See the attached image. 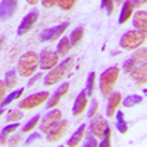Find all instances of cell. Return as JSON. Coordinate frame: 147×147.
<instances>
[{"label": "cell", "instance_id": "6da1fadb", "mask_svg": "<svg viewBox=\"0 0 147 147\" xmlns=\"http://www.w3.org/2000/svg\"><path fill=\"white\" fill-rule=\"evenodd\" d=\"M74 66V57H66L65 60H62L60 63H57L55 68H52L49 71V74L44 77V85L46 87H50V85H55L57 82L62 81L68 74L71 72Z\"/></svg>", "mask_w": 147, "mask_h": 147}, {"label": "cell", "instance_id": "7a4b0ae2", "mask_svg": "<svg viewBox=\"0 0 147 147\" xmlns=\"http://www.w3.org/2000/svg\"><path fill=\"white\" fill-rule=\"evenodd\" d=\"M37 66H38V55L35 52H27L18 60L16 74H19L21 77H31L37 71Z\"/></svg>", "mask_w": 147, "mask_h": 147}, {"label": "cell", "instance_id": "3957f363", "mask_svg": "<svg viewBox=\"0 0 147 147\" xmlns=\"http://www.w3.org/2000/svg\"><path fill=\"white\" fill-rule=\"evenodd\" d=\"M119 71L121 69L118 66H110V68H107L106 71L102 72L99 87H100V91L105 97H107L113 91V85L116 84V81L119 78Z\"/></svg>", "mask_w": 147, "mask_h": 147}, {"label": "cell", "instance_id": "277c9868", "mask_svg": "<svg viewBox=\"0 0 147 147\" xmlns=\"http://www.w3.org/2000/svg\"><path fill=\"white\" fill-rule=\"evenodd\" d=\"M144 43H146V32L131 30V31H127L121 37L119 46L124 50H136V49H140Z\"/></svg>", "mask_w": 147, "mask_h": 147}, {"label": "cell", "instance_id": "5b68a950", "mask_svg": "<svg viewBox=\"0 0 147 147\" xmlns=\"http://www.w3.org/2000/svg\"><path fill=\"white\" fill-rule=\"evenodd\" d=\"M50 97L47 91H40V93H35V94H31L28 96L27 99H24L22 102H19V109L22 110H30V109H34V107H38L41 106L44 102H47V99Z\"/></svg>", "mask_w": 147, "mask_h": 147}, {"label": "cell", "instance_id": "8992f818", "mask_svg": "<svg viewBox=\"0 0 147 147\" xmlns=\"http://www.w3.org/2000/svg\"><path fill=\"white\" fill-rule=\"evenodd\" d=\"M59 63V55L50 49H44L38 55V66L41 71H50Z\"/></svg>", "mask_w": 147, "mask_h": 147}, {"label": "cell", "instance_id": "52a82bcc", "mask_svg": "<svg viewBox=\"0 0 147 147\" xmlns=\"http://www.w3.org/2000/svg\"><path fill=\"white\" fill-rule=\"evenodd\" d=\"M68 27H69L68 22H62V24H59V25H55L52 28H47V30H44L40 34V40L43 43H46V41H55L56 38H59L60 35H63V32L68 30Z\"/></svg>", "mask_w": 147, "mask_h": 147}, {"label": "cell", "instance_id": "ba28073f", "mask_svg": "<svg viewBox=\"0 0 147 147\" xmlns=\"http://www.w3.org/2000/svg\"><path fill=\"white\" fill-rule=\"evenodd\" d=\"M59 121H62V112H60L59 109H52L50 112L46 115V118H43L41 124H40L41 134H47Z\"/></svg>", "mask_w": 147, "mask_h": 147}, {"label": "cell", "instance_id": "9c48e42d", "mask_svg": "<svg viewBox=\"0 0 147 147\" xmlns=\"http://www.w3.org/2000/svg\"><path fill=\"white\" fill-rule=\"evenodd\" d=\"M38 16H40V13H38V10H37V9H34V10L28 12V13H27L25 16H24V19L21 21L16 34H18V35H24V34H27V32L34 27V24H35L37 21H38Z\"/></svg>", "mask_w": 147, "mask_h": 147}, {"label": "cell", "instance_id": "30bf717a", "mask_svg": "<svg viewBox=\"0 0 147 147\" xmlns=\"http://www.w3.org/2000/svg\"><path fill=\"white\" fill-rule=\"evenodd\" d=\"M146 56H147V50H146V49H140V50H137L136 53L131 56V59L125 60L122 68H124V71L127 74H129L132 69H136L138 65H141V63L146 62Z\"/></svg>", "mask_w": 147, "mask_h": 147}, {"label": "cell", "instance_id": "8fae6325", "mask_svg": "<svg viewBox=\"0 0 147 147\" xmlns=\"http://www.w3.org/2000/svg\"><path fill=\"white\" fill-rule=\"evenodd\" d=\"M68 127H69V122L68 121H59L57 124L46 134V136H47V141H50V143L59 141L60 138L63 137V134L66 132Z\"/></svg>", "mask_w": 147, "mask_h": 147}, {"label": "cell", "instance_id": "7c38bea8", "mask_svg": "<svg viewBox=\"0 0 147 147\" xmlns=\"http://www.w3.org/2000/svg\"><path fill=\"white\" fill-rule=\"evenodd\" d=\"M18 0H2L0 2V21H7L15 15Z\"/></svg>", "mask_w": 147, "mask_h": 147}, {"label": "cell", "instance_id": "4fadbf2b", "mask_svg": "<svg viewBox=\"0 0 147 147\" xmlns=\"http://www.w3.org/2000/svg\"><path fill=\"white\" fill-rule=\"evenodd\" d=\"M68 90H69V82H63L62 85H59L56 88V91L47 99V109H53L56 106H59L60 100H62V97L65 94H68Z\"/></svg>", "mask_w": 147, "mask_h": 147}, {"label": "cell", "instance_id": "5bb4252c", "mask_svg": "<svg viewBox=\"0 0 147 147\" xmlns=\"http://www.w3.org/2000/svg\"><path fill=\"white\" fill-rule=\"evenodd\" d=\"M107 125H109L107 121H106L103 116H94V118H91L90 134H93L94 137L102 138V137H103V132H105V128H106Z\"/></svg>", "mask_w": 147, "mask_h": 147}, {"label": "cell", "instance_id": "9a60e30c", "mask_svg": "<svg viewBox=\"0 0 147 147\" xmlns=\"http://www.w3.org/2000/svg\"><path fill=\"white\" fill-rule=\"evenodd\" d=\"M87 93H85L84 90L77 96V99H75V102H74V106H72V113L75 115V116H78V115H81L85 109H87V103H88V99H87Z\"/></svg>", "mask_w": 147, "mask_h": 147}, {"label": "cell", "instance_id": "2e32d148", "mask_svg": "<svg viewBox=\"0 0 147 147\" xmlns=\"http://www.w3.org/2000/svg\"><path fill=\"white\" fill-rule=\"evenodd\" d=\"M109 102H107V109H106V115L110 118V116H113L115 115V112L118 110V106L121 105V100H122V96H121V93L119 91H116V93H110L109 96Z\"/></svg>", "mask_w": 147, "mask_h": 147}, {"label": "cell", "instance_id": "e0dca14e", "mask_svg": "<svg viewBox=\"0 0 147 147\" xmlns=\"http://www.w3.org/2000/svg\"><path fill=\"white\" fill-rule=\"evenodd\" d=\"M129 75L138 85H144L146 81H147V65H146V62L138 65L136 69H132L129 72Z\"/></svg>", "mask_w": 147, "mask_h": 147}, {"label": "cell", "instance_id": "ac0fdd59", "mask_svg": "<svg viewBox=\"0 0 147 147\" xmlns=\"http://www.w3.org/2000/svg\"><path fill=\"white\" fill-rule=\"evenodd\" d=\"M132 24H134V27H136L137 31L146 32V30H147V13H146V10L136 12L134 19H132Z\"/></svg>", "mask_w": 147, "mask_h": 147}, {"label": "cell", "instance_id": "d6986e66", "mask_svg": "<svg viewBox=\"0 0 147 147\" xmlns=\"http://www.w3.org/2000/svg\"><path fill=\"white\" fill-rule=\"evenodd\" d=\"M134 13V6L131 3V0H125L124 3H122V9H121V13H119V24L121 25H124L125 22L129 21V18L132 16Z\"/></svg>", "mask_w": 147, "mask_h": 147}, {"label": "cell", "instance_id": "ffe728a7", "mask_svg": "<svg viewBox=\"0 0 147 147\" xmlns=\"http://www.w3.org/2000/svg\"><path fill=\"white\" fill-rule=\"evenodd\" d=\"M85 129H87V125H85V124L80 125V127H78V129H77L75 132H74L72 136H71V138L68 140L66 146H68V147H75V146H78V144L82 141V136H84Z\"/></svg>", "mask_w": 147, "mask_h": 147}, {"label": "cell", "instance_id": "44dd1931", "mask_svg": "<svg viewBox=\"0 0 147 147\" xmlns=\"http://www.w3.org/2000/svg\"><path fill=\"white\" fill-rule=\"evenodd\" d=\"M18 128H19L18 122H10V124H7V125L2 129V132H0V144H5V143H6V137L10 136V134H13Z\"/></svg>", "mask_w": 147, "mask_h": 147}, {"label": "cell", "instance_id": "7402d4cb", "mask_svg": "<svg viewBox=\"0 0 147 147\" xmlns=\"http://www.w3.org/2000/svg\"><path fill=\"white\" fill-rule=\"evenodd\" d=\"M24 87H21V88H18V90H15V91H12L10 94H7L5 99L2 100V103H0V107H5V106H7V105H10L13 100H16V99H19V97L24 94Z\"/></svg>", "mask_w": 147, "mask_h": 147}, {"label": "cell", "instance_id": "603a6c76", "mask_svg": "<svg viewBox=\"0 0 147 147\" xmlns=\"http://www.w3.org/2000/svg\"><path fill=\"white\" fill-rule=\"evenodd\" d=\"M71 47H72V46H71L69 38H68V37H63V38L59 41L57 47H56V53H57L59 56H65V55H68V53H69Z\"/></svg>", "mask_w": 147, "mask_h": 147}, {"label": "cell", "instance_id": "cb8c5ba5", "mask_svg": "<svg viewBox=\"0 0 147 147\" xmlns=\"http://www.w3.org/2000/svg\"><path fill=\"white\" fill-rule=\"evenodd\" d=\"M122 102V106H125V107H134V106H137L143 102V97L138 96V94H129L128 97H125L124 100H121Z\"/></svg>", "mask_w": 147, "mask_h": 147}, {"label": "cell", "instance_id": "d4e9b609", "mask_svg": "<svg viewBox=\"0 0 147 147\" xmlns=\"http://www.w3.org/2000/svg\"><path fill=\"white\" fill-rule=\"evenodd\" d=\"M116 113V128L121 134H125L128 131V124L125 121V116H124V112H121V110H118Z\"/></svg>", "mask_w": 147, "mask_h": 147}, {"label": "cell", "instance_id": "484cf974", "mask_svg": "<svg viewBox=\"0 0 147 147\" xmlns=\"http://www.w3.org/2000/svg\"><path fill=\"white\" fill-rule=\"evenodd\" d=\"M84 27H78V28H75L72 32H71V38H69V41H71V46H77L81 40H82V37H84Z\"/></svg>", "mask_w": 147, "mask_h": 147}, {"label": "cell", "instance_id": "4316f807", "mask_svg": "<svg viewBox=\"0 0 147 147\" xmlns=\"http://www.w3.org/2000/svg\"><path fill=\"white\" fill-rule=\"evenodd\" d=\"M24 118V113L21 112V109H12L6 113V122L10 124V122H18Z\"/></svg>", "mask_w": 147, "mask_h": 147}, {"label": "cell", "instance_id": "83f0119b", "mask_svg": "<svg viewBox=\"0 0 147 147\" xmlns=\"http://www.w3.org/2000/svg\"><path fill=\"white\" fill-rule=\"evenodd\" d=\"M94 84H96V72H90L87 77V85H85V93L87 96H94Z\"/></svg>", "mask_w": 147, "mask_h": 147}, {"label": "cell", "instance_id": "f1b7e54d", "mask_svg": "<svg viewBox=\"0 0 147 147\" xmlns=\"http://www.w3.org/2000/svg\"><path fill=\"white\" fill-rule=\"evenodd\" d=\"M3 81H5V84H6V88H12V87H13V85L16 84V69L7 71Z\"/></svg>", "mask_w": 147, "mask_h": 147}, {"label": "cell", "instance_id": "f546056e", "mask_svg": "<svg viewBox=\"0 0 147 147\" xmlns=\"http://www.w3.org/2000/svg\"><path fill=\"white\" fill-rule=\"evenodd\" d=\"M40 118H41L40 115H35V116H32V118L27 122V124L22 127V132H31L32 129H35L37 124L40 122Z\"/></svg>", "mask_w": 147, "mask_h": 147}, {"label": "cell", "instance_id": "4dcf8cb0", "mask_svg": "<svg viewBox=\"0 0 147 147\" xmlns=\"http://www.w3.org/2000/svg\"><path fill=\"white\" fill-rule=\"evenodd\" d=\"M77 2L78 0H57V6L62 10H71L77 5Z\"/></svg>", "mask_w": 147, "mask_h": 147}, {"label": "cell", "instance_id": "1f68e13d", "mask_svg": "<svg viewBox=\"0 0 147 147\" xmlns=\"http://www.w3.org/2000/svg\"><path fill=\"white\" fill-rule=\"evenodd\" d=\"M113 0H102L100 2V7L103 10H106V13L107 15H112L113 13Z\"/></svg>", "mask_w": 147, "mask_h": 147}, {"label": "cell", "instance_id": "d6a6232c", "mask_svg": "<svg viewBox=\"0 0 147 147\" xmlns=\"http://www.w3.org/2000/svg\"><path fill=\"white\" fill-rule=\"evenodd\" d=\"M97 146H100V147H109V146H110V128H109V125L105 128V132H103V141L99 143Z\"/></svg>", "mask_w": 147, "mask_h": 147}, {"label": "cell", "instance_id": "836d02e7", "mask_svg": "<svg viewBox=\"0 0 147 147\" xmlns=\"http://www.w3.org/2000/svg\"><path fill=\"white\" fill-rule=\"evenodd\" d=\"M97 109H99V102H97V100L94 99V100H93V103H91V107H90V110H88V119H91V118H94V116H96Z\"/></svg>", "mask_w": 147, "mask_h": 147}, {"label": "cell", "instance_id": "e575fe53", "mask_svg": "<svg viewBox=\"0 0 147 147\" xmlns=\"http://www.w3.org/2000/svg\"><path fill=\"white\" fill-rule=\"evenodd\" d=\"M97 144H99V143L96 141L94 136L91 134V136H88V137H87V140H85V143H84L82 146H84V147H96Z\"/></svg>", "mask_w": 147, "mask_h": 147}, {"label": "cell", "instance_id": "d590c367", "mask_svg": "<svg viewBox=\"0 0 147 147\" xmlns=\"http://www.w3.org/2000/svg\"><path fill=\"white\" fill-rule=\"evenodd\" d=\"M40 138H41V134H40V132H32L31 136L25 140V143H27V144H31L32 141H35V140H40Z\"/></svg>", "mask_w": 147, "mask_h": 147}, {"label": "cell", "instance_id": "8d00e7d4", "mask_svg": "<svg viewBox=\"0 0 147 147\" xmlns=\"http://www.w3.org/2000/svg\"><path fill=\"white\" fill-rule=\"evenodd\" d=\"M41 5L46 9H50V7H53V6L57 5V0H41Z\"/></svg>", "mask_w": 147, "mask_h": 147}, {"label": "cell", "instance_id": "74e56055", "mask_svg": "<svg viewBox=\"0 0 147 147\" xmlns=\"http://www.w3.org/2000/svg\"><path fill=\"white\" fill-rule=\"evenodd\" d=\"M40 78H41V72L35 74V75H34V77H32V78H31V80L28 81V85H27V87H32V85H34V84H35L37 81H38Z\"/></svg>", "mask_w": 147, "mask_h": 147}, {"label": "cell", "instance_id": "f35d334b", "mask_svg": "<svg viewBox=\"0 0 147 147\" xmlns=\"http://www.w3.org/2000/svg\"><path fill=\"white\" fill-rule=\"evenodd\" d=\"M5 93H6V84L5 81H0V103L5 99Z\"/></svg>", "mask_w": 147, "mask_h": 147}, {"label": "cell", "instance_id": "ab89813d", "mask_svg": "<svg viewBox=\"0 0 147 147\" xmlns=\"http://www.w3.org/2000/svg\"><path fill=\"white\" fill-rule=\"evenodd\" d=\"M131 3L134 7H141V5L146 3V0H131Z\"/></svg>", "mask_w": 147, "mask_h": 147}, {"label": "cell", "instance_id": "60d3db41", "mask_svg": "<svg viewBox=\"0 0 147 147\" xmlns=\"http://www.w3.org/2000/svg\"><path fill=\"white\" fill-rule=\"evenodd\" d=\"M19 138H21L19 136L10 137V138H9V144H10V146H16V144H18V141H19Z\"/></svg>", "mask_w": 147, "mask_h": 147}, {"label": "cell", "instance_id": "b9f144b4", "mask_svg": "<svg viewBox=\"0 0 147 147\" xmlns=\"http://www.w3.org/2000/svg\"><path fill=\"white\" fill-rule=\"evenodd\" d=\"M3 44H5V37H0V50L3 49Z\"/></svg>", "mask_w": 147, "mask_h": 147}, {"label": "cell", "instance_id": "7bdbcfd3", "mask_svg": "<svg viewBox=\"0 0 147 147\" xmlns=\"http://www.w3.org/2000/svg\"><path fill=\"white\" fill-rule=\"evenodd\" d=\"M124 2H125V0H113V3H118V5H122Z\"/></svg>", "mask_w": 147, "mask_h": 147}, {"label": "cell", "instance_id": "ee69618b", "mask_svg": "<svg viewBox=\"0 0 147 147\" xmlns=\"http://www.w3.org/2000/svg\"><path fill=\"white\" fill-rule=\"evenodd\" d=\"M27 2H28L30 5H35L37 2H38V0H27Z\"/></svg>", "mask_w": 147, "mask_h": 147}, {"label": "cell", "instance_id": "f6af8a7d", "mask_svg": "<svg viewBox=\"0 0 147 147\" xmlns=\"http://www.w3.org/2000/svg\"><path fill=\"white\" fill-rule=\"evenodd\" d=\"M3 113H5V109H3V107H0V116H2Z\"/></svg>", "mask_w": 147, "mask_h": 147}]
</instances>
